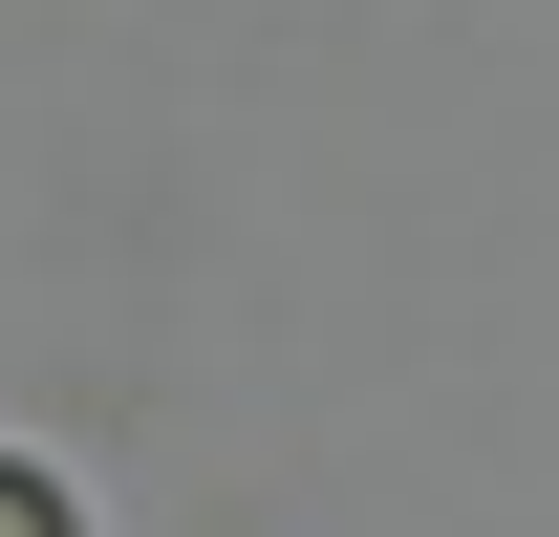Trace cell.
I'll return each mask as SVG.
<instances>
[{
	"mask_svg": "<svg viewBox=\"0 0 559 537\" xmlns=\"http://www.w3.org/2000/svg\"><path fill=\"white\" fill-rule=\"evenodd\" d=\"M0 537H86V516H66V473H22V452H0Z\"/></svg>",
	"mask_w": 559,
	"mask_h": 537,
	"instance_id": "1",
	"label": "cell"
}]
</instances>
